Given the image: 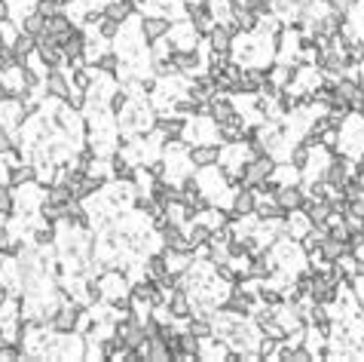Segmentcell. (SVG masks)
<instances>
[{"label":"cell","mask_w":364,"mask_h":362,"mask_svg":"<svg viewBox=\"0 0 364 362\" xmlns=\"http://www.w3.org/2000/svg\"><path fill=\"white\" fill-rule=\"evenodd\" d=\"M165 310L178 319H187L193 313V304H190V295H187L184 285H175V289L165 295Z\"/></svg>","instance_id":"obj_9"},{"label":"cell","mask_w":364,"mask_h":362,"mask_svg":"<svg viewBox=\"0 0 364 362\" xmlns=\"http://www.w3.org/2000/svg\"><path fill=\"white\" fill-rule=\"evenodd\" d=\"M144 271H147V280H153V283H163L165 276H169V261H165V255H147V264H144Z\"/></svg>","instance_id":"obj_17"},{"label":"cell","mask_w":364,"mask_h":362,"mask_svg":"<svg viewBox=\"0 0 364 362\" xmlns=\"http://www.w3.org/2000/svg\"><path fill=\"white\" fill-rule=\"evenodd\" d=\"M34 50H37V37L28 34V31H18V37L13 40V52L18 55V64H22Z\"/></svg>","instance_id":"obj_18"},{"label":"cell","mask_w":364,"mask_h":362,"mask_svg":"<svg viewBox=\"0 0 364 362\" xmlns=\"http://www.w3.org/2000/svg\"><path fill=\"white\" fill-rule=\"evenodd\" d=\"M126 4H132V6H135V4H138V0H126Z\"/></svg>","instance_id":"obj_33"},{"label":"cell","mask_w":364,"mask_h":362,"mask_svg":"<svg viewBox=\"0 0 364 362\" xmlns=\"http://www.w3.org/2000/svg\"><path fill=\"white\" fill-rule=\"evenodd\" d=\"M187 239L193 243V255H196V249H202V246L211 239V230L205 227L202 221H193V225H190V234H187Z\"/></svg>","instance_id":"obj_21"},{"label":"cell","mask_w":364,"mask_h":362,"mask_svg":"<svg viewBox=\"0 0 364 362\" xmlns=\"http://www.w3.org/2000/svg\"><path fill=\"white\" fill-rule=\"evenodd\" d=\"M245 9H251L257 18H264L273 13V4H269V0H245Z\"/></svg>","instance_id":"obj_29"},{"label":"cell","mask_w":364,"mask_h":362,"mask_svg":"<svg viewBox=\"0 0 364 362\" xmlns=\"http://www.w3.org/2000/svg\"><path fill=\"white\" fill-rule=\"evenodd\" d=\"M266 86V74L260 68H242L239 80H236V92H248V96H257Z\"/></svg>","instance_id":"obj_10"},{"label":"cell","mask_w":364,"mask_h":362,"mask_svg":"<svg viewBox=\"0 0 364 362\" xmlns=\"http://www.w3.org/2000/svg\"><path fill=\"white\" fill-rule=\"evenodd\" d=\"M9 295H13V292H9V289H6V285H4V283H0V304H4V301H9Z\"/></svg>","instance_id":"obj_31"},{"label":"cell","mask_w":364,"mask_h":362,"mask_svg":"<svg viewBox=\"0 0 364 362\" xmlns=\"http://www.w3.org/2000/svg\"><path fill=\"white\" fill-rule=\"evenodd\" d=\"M132 4H126V0H107L105 9H101V16H107V18H114V22L119 25H126L129 18H132Z\"/></svg>","instance_id":"obj_16"},{"label":"cell","mask_w":364,"mask_h":362,"mask_svg":"<svg viewBox=\"0 0 364 362\" xmlns=\"http://www.w3.org/2000/svg\"><path fill=\"white\" fill-rule=\"evenodd\" d=\"M334 89H337V96L346 101L349 108H361L364 105V86L358 80H352V77H343V80H337L334 83Z\"/></svg>","instance_id":"obj_11"},{"label":"cell","mask_w":364,"mask_h":362,"mask_svg":"<svg viewBox=\"0 0 364 362\" xmlns=\"http://www.w3.org/2000/svg\"><path fill=\"white\" fill-rule=\"evenodd\" d=\"M346 215L364 221V193H356V197H349V203H346Z\"/></svg>","instance_id":"obj_27"},{"label":"cell","mask_w":364,"mask_h":362,"mask_svg":"<svg viewBox=\"0 0 364 362\" xmlns=\"http://www.w3.org/2000/svg\"><path fill=\"white\" fill-rule=\"evenodd\" d=\"M37 179V169H34V163L28 160V163H18L9 169V184L13 188H18V184H28V181H34Z\"/></svg>","instance_id":"obj_19"},{"label":"cell","mask_w":364,"mask_h":362,"mask_svg":"<svg viewBox=\"0 0 364 362\" xmlns=\"http://www.w3.org/2000/svg\"><path fill=\"white\" fill-rule=\"evenodd\" d=\"M16 193V191H13ZM40 184L37 181H28V184H18V193H16V212L18 215H31L34 209H40Z\"/></svg>","instance_id":"obj_3"},{"label":"cell","mask_w":364,"mask_h":362,"mask_svg":"<svg viewBox=\"0 0 364 362\" xmlns=\"http://www.w3.org/2000/svg\"><path fill=\"white\" fill-rule=\"evenodd\" d=\"M74 31V22H71V16L68 13H52V16H46V34L55 37L61 46V40Z\"/></svg>","instance_id":"obj_13"},{"label":"cell","mask_w":364,"mask_h":362,"mask_svg":"<svg viewBox=\"0 0 364 362\" xmlns=\"http://www.w3.org/2000/svg\"><path fill=\"white\" fill-rule=\"evenodd\" d=\"M358 175H361V179H364V154L358 157Z\"/></svg>","instance_id":"obj_32"},{"label":"cell","mask_w":364,"mask_h":362,"mask_svg":"<svg viewBox=\"0 0 364 362\" xmlns=\"http://www.w3.org/2000/svg\"><path fill=\"white\" fill-rule=\"evenodd\" d=\"M310 160H312V145H306V142L297 145V147H294V154L288 157V163L297 166V169H306V166H310Z\"/></svg>","instance_id":"obj_23"},{"label":"cell","mask_w":364,"mask_h":362,"mask_svg":"<svg viewBox=\"0 0 364 362\" xmlns=\"http://www.w3.org/2000/svg\"><path fill=\"white\" fill-rule=\"evenodd\" d=\"M172 64H175V71L178 74H193V71H199L202 55L196 50H175L172 52Z\"/></svg>","instance_id":"obj_14"},{"label":"cell","mask_w":364,"mask_h":362,"mask_svg":"<svg viewBox=\"0 0 364 362\" xmlns=\"http://www.w3.org/2000/svg\"><path fill=\"white\" fill-rule=\"evenodd\" d=\"M257 298H260L264 307H278V304H282V295H278V289H269V285H260Z\"/></svg>","instance_id":"obj_25"},{"label":"cell","mask_w":364,"mask_h":362,"mask_svg":"<svg viewBox=\"0 0 364 362\" xmlns=\"http://www.w3.org/2000/svg\"><path fill=\"white\" fill-rule=\"evenodd\" d=\"M55 239V234H52V225H43V227H34V243L40 246V249H46Z\"/></svg>","instance_id":"obj_28"},{"label":"cell","mask_w":364,"mask_h":362,"mask_svg":"<svg viewBox=\"0 0 364 362\" xmlns=\"http://www.w3.org/2000/svg\"><path fill=\"white\" fill-rule=\"evenodd\" d=\"M254 206H257V191L242 184V188H236V193H233V212H230V218L254 215Z\"/></svg>","instance_id":"obj_8"},{"label":"cell","mask_w":364,"mask_h":362,"mask_svg":"<svg viewBox=\"0 0 364 362\" xmlns=\"http://www.w3.org/2000/svg\"><path fill=\"white\" fill-rule=\"evenodd\" d=\"M43 89H46V96H49V98L64 101V98L71 96V80H68V74H64L61 68H49V74L43 77Z\"/></svg>","instance_id":"obj_4"},{"label":"cell","mask_w":364,"mask_h":362,"mask_svg":"<svg viewBox=\"0 0 364 362\" xmlns=\"http://www.w3.org/2000/svg\"><path fill=\"white\" fill-rule=\"evenodd\" d=\"M273 169H276V160H273L269 154L248 157V160L242 163V169H239V179H242V184H245V188L260 191L269 179H273Z\"/></svg>","instance_id":"obj_1"},{"label":"cell","mask_w":364,"mask_h":362,"mask_svg":"<svg viewBox=\"0 0 364 362\" xmlns=\"http://www.w3.org/2000/svg\"><path fill=\"white\" fill-rule=\"evenodd\" d=\"M83 50H86V31H80V28H74V31L61 40V55H64V64H68L71 59H77V55H83Z\"/></svg>","instance_id":"obj_15"},{"label":"cell","mask_w":364,"mask_h":362,"mask_svg":"<svg viewBox=\"0 0 364 362\" xmlns=\"http://www.w3.org/2000/svg\"><path fill=\"white\" fill-rule=\"evenodd\" d=\"M22 31L34 34V37H40V34L46 31V16H40L37 9H34V13H28V16L22 18Z\"/></svg>","instance_id":"obj_22"},{"label":"cell","mask_w":364,"mask_h":362,"mask_svg":"<svg viewBox=\"0 0 364 362\" xmlns=\"http://www.w3.org/2000/svg\"><path fill=\"white\" fill-rule=\"evenodd\" d=\"M352 252L346 239H337V237H328L324 234L322 237V246H319V255H322V261H328V264H337L343 255Z\"/></svg>","instance_id":"obj_12"},{"label":"cell","mask_w":364,"mask_h":362,"mask_svg":"<svg viewBox=\"0 0 364 362\" xmlns=\"http://www.w3.org/2000/svg\"><path fill=\"white\" fill-rule=\"evenodd\" d=\"M0 184H9V163L0 157Z\"/></svg>","instance_id":"obj_30"},{"label":"cell","mask_w":364,"mask_h":362,"mask_svg":"<svg viewBox=\"0 0 364 362\" xmlns=\"http://www.w3.org/2000/svg\"><path fill=\"white\" fill-rule=\"evenodd\" d=\"M0 212H4V215H13V212H16L13 184H0Z\"/></svg>","instance_id":"obj_24"},{"label":"cell","mask_w":364,"mask_h":362,"mask_svg":"<svg viewBox=\"0 0 364 362\" xmlns=\"http://www.w3.org/2000/svg\"><path fill=\"white\" fill-rule=\"evenodd\" d=\"M187 157H190V163L196 169H209V166H218L221 147L214 142H202V145H193L190 151H187Z\"/></svg>","instance_id":"obj_5"},{"label":"cell","mask_w":364,"mask_h":362,"mask_svg":"<svg viewBox=\"0 0 364 362\" xmlns=\"http://www.w3.org/2000/svg\"><path fill=\"white\" fill-rule=\"evenodd\" d=\"M169 28H172V22L165 16H144L141 18V37H144V43L151 46L156 40H163V37H169Z\"/></svg>","instance_id":"obj_6"},{"label":"cell","mask_w":364,"mask_h":362,"mask_svg":"<svg viewBox=\"0 0 364 362\" xmlns=\"http://www.w3.org/2000/svg\"><path fill=\"white\" fill-rule=\"evenodd\" d=\"M95 68L105 71V74H114L119 68V52H101V59L95 62Z\"/></svg>","instance_id":"obj_26"},{"label":"cell","mask_w":364,"mask_h":362,"mask_svg":"<svg viewBox=\"0 0 364 362\" xmlns=\"http://www.w3.org/2000/svg\"><path fill=\"white\" fill-rule=\"evenodd\" d=\"M80 304H74V301H59V307H55L49 313V326L55 335H68V332H77V319H80Z\"/></svg>","instance_id":"obj_2"},{"label":"cell","mask_w":364,"mask_h":362,"mask_svg":"<svg viewBox=\"0 0 364 362\" xmlns=\"http://www.w3.org/2000/svg\"><path fill=\"white\" fill-rule=\"evenodd\" d=\"M187 329H190V332H193V335L199 338V341H209V338H214V326H211V319L205 317V313H199V317H196V313H193V319H190V326H187Z\"/></svg>","instance_id":"obj_20"},{"label":"cell","mask_w":364,"mask_h":362,"mask_svg":"<svg viewBox=\"0 0 364 362\" xmlns=\"http://www.w3.org/2000/svg\"><path fill=\"white\" fill-rule=\"evenodd\" d=\"M276 203H278V206H282L285 212L303 209V203H306V191L300 188V184H278V191H276Z\"/></svg>","instance_id":"obj_7"}]
</instances>
